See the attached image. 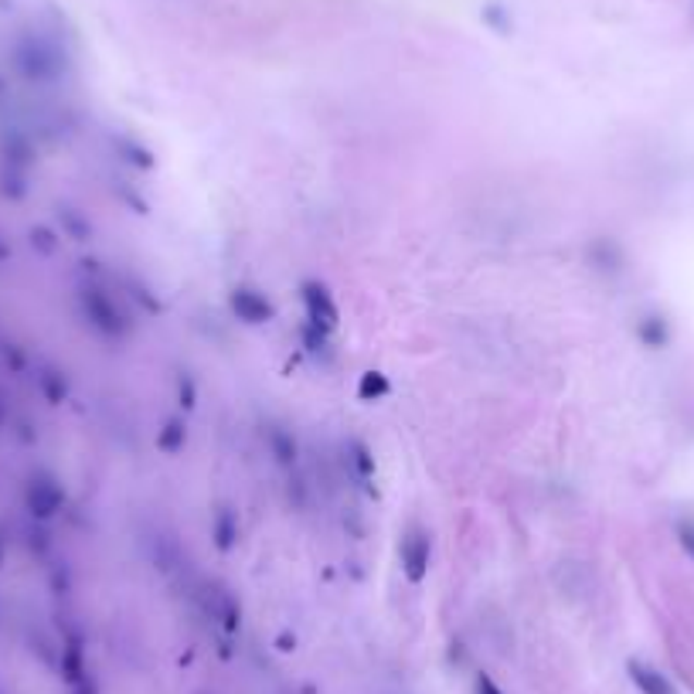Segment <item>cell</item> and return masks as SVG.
I'll list each match as a JSON object with an SVG mask.
<instances>
[{"label": "cell", "instance_id": "obj_2", "mask_svg": "<svg viewBox=\"0 0 694 694\" xmlns=\"http://www.w3.org/2000/svg\"><path fill=\"white\" fill-rule=\"evenodd\" d=\"M626 674H630L633 687L641 691V694H678L674 681H671L668 674H663V671H657L654 663L630 660V663H626Z\"/></svg>", "mask_w": 694, "mask_h": 694}, {"label": "cell", "instance_id": "obj_7", "mask_svg": "<svg viewBox=\"0 0 694 694\" xmlns=\"http://www.w3.org/2000/svg\"><path fill=\"white\" fill-rule=\"evenodd\" d=\"M681 545H684V551L694 559V524H681Z\"/></svg>", "mask_w": 694, "mask_h": 694}, {"label": "cell", "instance_id": "obj_3", "mask_svg": "<svg viewBox=\"0 0 694 694\" xmlns=\"http://www.w3.org/2000/svg\"><path fill=\"white\" fill-rule=\"evenodd\" d=\"M232 307H235V314H239L242 320H248V324H263V320L272 317L269 300H266L263 293H256V290H245V287L232 293Z\"/></svg>", "mask_w": 694, "mask_h": 694}, {"label": "cell", "instance_id": "obj_5", "mask_svg": "<svg viewBox=\"0 0 694 694\" xmlns=\"http://www.w3.org/2000/svg\"><path fill=\"white\" fill-rule=\"evenodd\" d=\"M378 399V395H388V381L378 375V372H368L365 381H361V399Z\"/></svg>", "mask_w": 694, "mask_h": 694}, {"label": "cell", "instance_id": "obj_6", "mask_svg": "<svg viewBox=\"0 0 694 694\" xmlns=\"http://www.w3.org/2000/svg\"><path fill=\"white\" fill-rule=\"evenodd\" d=\"M477 694H504L490 674H477Z\"/></svg>", "mask_w": 694, "mask_h": 694}, {"label": "cell", "instance_id": "obj_1", "mask_svg": "<svg viewBox=\"0 0 694 694\" xmlns=\"http://www.w3.org/2000/svg\"><path fill=\"white\" fill-rule=\"evenodd\" d=\"M303 307H307L311 327L320 330V334H327V330L338 327V303H334V296H330L327 287H320V283L303 287Z\"/></svg>", "mask_w": 694, "mask_h": 694}, {"label": "cell", "instance_id": "obj_4", "mask_svg": "<svg viewBox=\"0 0 694 694\" xmlns=\"http://www.w3.org/2000/svg\"><path fill=\"white\" fill-rule=\"evenodd\" d=\"M402 562H405L409 579L419 582L426 575V565H429V541L426 538H405L402 541Z\"/></svg>", "mask_w": 694, "mask_h": 694}]
</instances>
